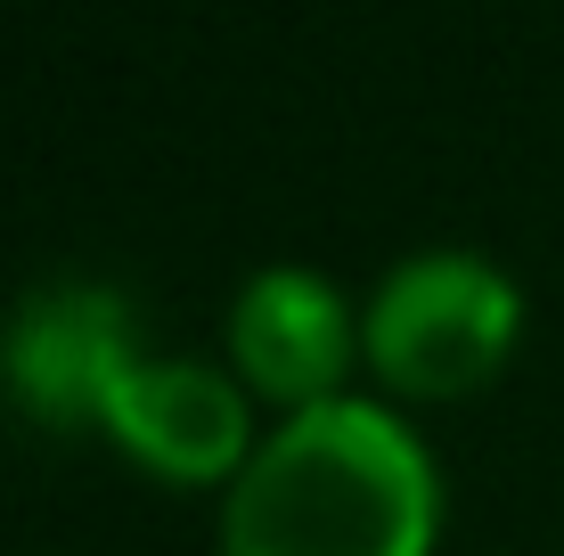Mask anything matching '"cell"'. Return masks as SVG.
Masks as SVG:
<instances>
[{
	"mask_svg": "<svg viewBox=\"0 0 564 556\" xmlns=\"http://www.w3.org/2000/svg\"><path fill=\"white\" fill-rule=\"evenodd\" d=\"M442 475L384 401L336 393L286 410L238 467L221 556H425Z\"/></svg>",
	"mask_w": 564,
	"mask_h": 556,
	"instance_id": "obj_1",
	"label": "cell"
},
{
	"mask_svg": "<svg viewBox=\"0 0 564 556\" xmlns=\"http://www.w3.org/2000/svg\"><path fill=\"white\" fill-rule=\"evenodd\" d=\"M516 328H523L516 279L491 254H466V246L401 254L360 312V344L377 360V377L425 401L475 393L516 352Z\"/></svg>",
	"mask_w": 564,
	"mask_h": 556,
	"instance_id": "obj_2",
	"label": "cell"
},
{
	"mask_svg": "<svg viewBox=\"0 0 564 556\" xmlns=\"http://www.w3.org/2000/svg\"><path fill=\"white\" fill-rule=\"evenodd\" d=\"M131 303L99 279H57L33 286L0 328V377L50 426H83L107 417L115 377L131 369Z\"/></svg>",
	"mask_w": 564,
	"mask_h": 556,
	"instance_id": "obj_3",
	"label": "cell"
},
{
	"mask_svg": "<svg viewBox=\"0 0 564 556\" xmlns=\"http://www.w3.org/2000/svg\"><path fill=\"white\" fill-rule=\"evenodd\" d=\"M229 352H238L254 393L286 401V410H311V401H336L344 369L360 352V328H352V303H344V286L327 271L270 262L229 303Z\"/></svg>",
	"mask_w": 564,
	"mask_h": 556,
	"instance_id": "obj_4",
	"label": "cell"
},
{
	"mask_svg": "<svg viewBox=\"0 0 564 556\" xmlns=\"http://www.w3.org/2000/svg\"><path fill=\"white\" fill-rule=\"evenodd\" d=\"M99 426L123 443L140 467L155 475H181V483H213L229 475L254 450H246V401L229 393L221 369L205 360H131L107 393V417Z\"/></svg>",
	"mask_w": 564,
	"mask_h": 556,
	"instance_id": "obj_5",
	"label": "cell"
}]
</instances>
